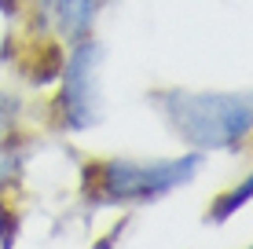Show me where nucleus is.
<instances>
[{
    "label": "nucleus",
    "mask_w": 253,
    "mask_h": 249,
    "mask_svg": "<svg viewBox=\"0 0 253 249\" xmlns=\"http://www.w3.org/2000/svg\"><path fill=\"white\" fill-rule=\"evenodd\" d=\"M151 107L172 136L191 150H239L253 128V103L246 92H195L154 88Z\"/></svg>",
    "instance_id": "f257e3e1"
},
{
    "label": "nucleus",
    "mask_w": 253,
    "mask_h": 249,
    "mask_svg": "<svg viewBox=\"0 0 253 249\" xmlns=\"http://www.w3.org/2000/svg\"><path fill=\"white\" fill-rule=\"evenodd\" d=\"M206 154L187 150L180 158H114L88 161L84 165V194L95 205H139L187 187L202 173Z\"/></svg>",
    "instance_id": "f03ea898"
},
{
    "label": "nucleus",
    "mask_w": 253,
    "mask_h": 249,
    "mask_svg": "<svg viewBox=\"0 0 253 249\" xmlns=\"http://www.w3.org/2000/svg\"><path fill=\"white\" fill-rule=\"evenodd\" d=\"M99 63H103V44L95 37H81L66 44L63 63L55 77V121L63 132H88L103 117V99H99Z\"/></svg>",
    "instance_id": "7ed1b4c3"
},
{
    "label": "nucleus",
    "mask_w": 253,
    "mask_h": 249,
    "mask_svg": "<svg viewBox=\"0 0 253 249\" xmlns=\"http://www.w3.org/2000/svg\"><path fill=\"white\" fill-rule=\"evenodd\" d=\"M99 7H103V0H33V11L41 15L44 26H51L63 37V44L92 37Z\"/></svg>",
    "instance_id": "20e7f679"
},
{
    "label": "nucleus",
    "mask_w": 253,
    "mask_h": 249,
    "mask_svg": "<svg viewBox=\"0 0 253 249\" xmlns=\"http://www.w3.org/2000/svg\"><path fill=\"white\" fill-rule=\"evenodd\" d=\"M250 194H253V179L246 176V179H242L239 187H235V191L220 194V198H216L213 205H209V216H206V220H209V224H224L228 216H235V213H239L242 205L250 202Z\"/></svg>",
    "instance_id": "39448f33"
},
{
    "label": "nucleus",
    "mask_w": 253,
    "mask_h": 249,
    "mask_svg": "<svg viewBox=\"0 0 253 249\" xmlns=\"http://www.w3.org/2000/svg\"><path fill=\"white\" fill-rule=\"evenodd\" d=\"M19 110H22L19 96H11V92L0 88V143H7V140L15 136V125H19Z\"/></svg>",
    "instance_id": "423d86ee"
},
{
    "label": "nucleus",
    "mask_w": 253,
    "mask_h": 249,
    "mask_svg": "<svg viewBox=\"0 0 253 249\" xmlns=\"http://www.w3.org/2000/svg\"><path fill=\"white\" fill-rule=\"evenodd\" d=\"M0 7H4V15H11V19H15V15L22 11V0H0Z\"/></svg>",
    "instance_id": "0eeeda50"
}]
</instances>
